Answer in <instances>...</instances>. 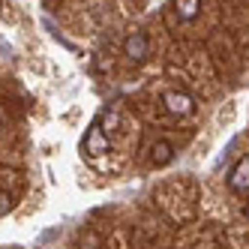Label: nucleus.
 Listing matches in <instances>:
<instances>
[{
    "label": "nucleus",
    "instance_id": "f03ea898",
    "mask_svg": "<svg viewBox=\"0 0 249 249\" xmlns=\"http://www.w3.org/2000/svg\"><path fill=\"white\" fill-rule=\"evenodd\" d=\"M108 147H111V141L99 126L87 129V135H84V153L87 156H102V153H108Z\"/></svg>",
    "mask_w": 249,
    "mask_h": 249
},
{
    "label": "nucleus",
    "instance_id": "423d86ee",
    "mask_svg": "<svg viewBox=\"0 0 249 249\" xmlns=\"http://www.w3.org/2000/svg\"><path fill=\"white\" fill-rule=\"evenodd\" d=\"M171 6H174L180 21H192L195 15H198V9H201V0H171Z\"/></svg>",
    "mask_w": 249,
    "mask_h": 249
},
{
    "label": "nucleus",
    "instance_id": "20e7f679",
    "mask_svg": "<svg viewBox=\"0 0 249 249\" xmlns=\"http://www.w3.org/2000/svg\"><path fill=\"white\" fill-rule=\"evenodd\" d=\"M228 186L234 192H246L249 189V156H243L240 162L234 165V171L228 174Z\"/></svg>",
    "mask_w": 249,
    "mask_h": 249
},
{
    "label": "nucleus",
    "instance_id": "f257e3e1",
    "mask_svg": "<svg viewBox=\"0 0 249 249\" xmlns=\"http://www.w3.org/2000/svg\"><path fill=\"white\" fill-rule=\"evenodd\" d=\"M162 102H165V108H168L171 114H177V117H186V114H192V111H195L192 96H189V93H183V90H168V93L162 96Z\"/></svg>",
    "mask_w": 249,
    "mask_h": 249
},
{
    "label": "nucleus",
    "instance_id": "0eeeda50",
    "mask_svg": "<svg viewBox=\"0 0 249 249\" xmlns=\"http://www.w3.org/2000/svg\"><path fill=\"white\" fill-rule=\"evenodd\" d=\"M12 207V198H9V192H0V216H6Z\"/></svg>",
    "mask_w": 249,
    "mask_h": 249
},
{
    "label": "nucleus",
    "instance_id": "7ed1b4c3",
    "mask_svg": "<svg viewBox=\"0 0 249 249\" xmlns=\"http://www.w3.org/2000/svg\"><path fill=\"white\" fill-rule=\"evenodd\" d=\"M123 51H126V57H129L132 63L147 60V51H150L147 36H144V33H129V39L123 42Z\"/></svg>",
    "mask_w": 249,
    "mask_h": 249
},
{
    "label": "nucleus",
    "instance_id": "39448f33",
    "mask_svg": "<svg viewBox=\"0 0 249 249\" xmlns=\"http://www.w3.org/2000/svg\"><path fill=\"white\" fill-rule=\"evenodd\" d=\"M171 159H174V144H171V141H156V144L150 147V162L153 165H168L171 162Z\"/></svg>",
    "mask_w": 249,
    "mask_h": 249
},
{
    "label": "nucleus",
    "instance_id": "6e6552de",
    "mask_svg": "<svg viewBox=\"0 0 249 249\" xmlns=\"http://www.w3.org/2000/svg\"><path fill=\"white\" fill-rule=\"evenodd\" d=\"M246 213H249V204H246Z\"/></svg>",
    "mask_w": 249,
    "mask_h": 249
}]
</instances>
